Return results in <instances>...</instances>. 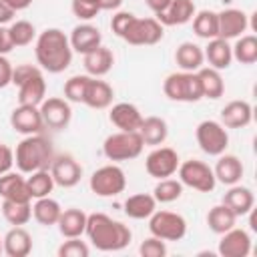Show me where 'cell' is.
Segmentation results:
<instances>
[{
    "label": "cell",
    "mask_w": 257,
    "mask_h": 257,
    "mask_svg": "<svg viewBox=\"0 0 257 257\" xmlns=\"http://www.w3.org/2000/svg\"><path fill=\"white\" fill-rule=\"evenodd\" d=\"M36 62L42 70L52 74L64 72L72 62V46L68 36L60 28H46L36 36L34 42Z\"/></svg>",
    "instance_id": "1"
},
{
    "label": "cell",
    "mask_w": 257,
    "mask_h": 257,
    "mask_svg": "<svg viewBox=\"0 0 257 257\" xmlns=\"http://www.w3.org/2000/svg\"><path fill=\"white\" fill-rule=\"evenodd\" d=\"M88 241L98 249V251H120L124 249L133 233L128 225L104 215V213H90L86 217V229H84Z\"/></svg>",
    "instance_id": "2"
},
{
    "label": "cell",
    "mask_w": 257,
    "mask_h": 257,
    "mask_svg": "<svg viewBox=\"0 0 257 257\" xmlns=\"http://www.w3.org/2000/svg\"><path fill=\"white\" fill-rule=\"evenodd\" d=\"M54 159V149L50 139H46L42 133L24 137L14 151V165L20 173H34L40 169H48Z\"/></svg>",
    "instance_id": "3"
},
{
    "label": "cell",
    "mask_w": 257,
    "mask_h": 257,
    "mask_svg": "<svg viewBox=\"0 0 257 257\" xmlns=\"http://www.w3.org/2000/svg\"><path fill=\"white\" fill-rule=\"evenodd\" d=\"M145 149V143L139 135V131H118L104 139L102 153L108 161L120 163V161H133L137 159Z\"/></svg>",
    "instance_id": "4"
},
{
    "label": "cell",
    "mask_w": 257,
    "mask_h": 257,
    "mask_svg": "<svg viewBox=\"0 0 257 257\" xmlns=\"http://www.w3.org/2000/svg\"><path fill=\"white\" fill-rule=\"evenodd\" d=\"M163 92L175 102H197L203 98L197 72H171L163 82Z\"/></svg>",
    "instance_id": "5"
},
{
    "label": "cell",
    "mask_w": 257,
    "mask_h": 257,
    "mask_svg": "<svg viewBox=\"0 0 257 257\" xmlns=\"http://www.w3.org/2000/svg\"><path fill=\"white\" fill-rule=\"evenodd\" d=\"M177 173H179V181L183 183V187H191L199 193H211L217 185L213 169L199 159L183 161L179 165Z\"/></svg>",
    "instance_id": "6"
},
{
    "label": "cell",
    "mask_w": 257,
    "mask_h": 257,
    "mask_svg": "<svg viewBox=\"0 0 257 257\" xmlns=\"http://www.w3.org/2000/svg\"><path fill=\"white\" fill-rule=\"evenodd\" d=\"M195 139L199 149L209 157H219L229 147V133L219 120H203L195 128Z\"/></svg>",
    "instance_id": "7"
},
{
    "label": "cell",
    "mask_w": 257,
    "mask_h": 257,
    "mask_svg": "<svg viewBox=\"0 0 257 257\" xmlns=\"http://www.w3.org/2000/svg\"><path fill=\"white\" fill-rule=\"evenodd\" d=\"M88 187L96 197H116L126 189L124 171L118 165H104L90 175Z\"/></svg>",
    "instance_id": "8"
},
{
    "label": "cell",
    "mask_w": 257,
    "mask_h": 257,
    "mask_svg": "<svg viewBox=\"0 0 257 257\" xmlns=\"http://www.w3.org/2000/svg\"><path fill=\"white\" fill-rule=\"evenodd\" d=\"M149 231L163 241H181L187 235V221L173 211H155L149 217Z\"/></svg>",
    "instance_id": "9"
},
{
    "label": "cell",
    "mask_w": 257,
    "mask_h": 257,
    "mask_svg": "<svg viewBox=\"0 0 257 257\" xmlns=\"http://www.w3.org/2000/svg\"><path fill=\"white\" fill-rule=\"evenodd\" d=\"M163 34H165V26L157 18L135 16L126 28L122 40L133 44V46H153V44L163 40Z\"/></svg>",
    "instance_id": "10"
},
{
    "label": "cell",
    "mask_w": 257,
    "mask_h": 257,
    "mask_svg": "<svg viewBox=\"0 0 257 257\" xmlns=\"http://www.w3.org/2000/svg\"><path fill=\"white\" fill-rule=\"evenodd\" d=\"M179 165H181V159H179L177 151L171 147H155L145 159V169L155 179L173 177L177 173Z\"/></svg>",
    "instance_id": "11"
},
{
    "label": "cell",
    "mask_w": 257,
    "mask_h": 257,
    "mask_svg": "<svg viewBox=\"0 0 257 257\" xmlns=\"http://www.w3.org/2000/svg\"><path fill=\"white\" fill-rule=\"evenodd\" d=\"M40 114L44 120L46 128H54V131H64L70 124L72 118V108L70 102L66 98L60 96H48L40 102Z\"/></svg>",
    "instance_id": "12"
},
{
    "label": "cell",
    "mask_w": 257,
    "mask_h": 257,
    "mask_svg": "<svg viewBox=\"0 0 257 257\" xmlns=\"http://www.w3.org/2000/svg\"><path fill=\"white\" fill-rule=\"evenodd\" d=\"M48 169L54 179V185H58L62 189H70V187L78 185L82 179V167L72 155H54Z\"/></svg>",
    "instance_id": "13"
},
{
    "label": "cell",
    "mask_w": 257,
    "mask_h": 257,
    "mask_svg": "<svg viewBox=\"0 0 257 257\" xmlns=\"http://www.w3.org/2000/svg\"><path fill=\"white\" fill-rule=\"evenodd\" d=\"M10 126L16 133L24 135V137L42 133L44 131V120H42L40 108L32 106V104H18L10 114Z\"/></svg>",
    "instance_id": "14"
},
{
    "label": "cell",
    "mask_w": 257,
    "mask_h": 257,
    "mask_svg": "<svg viewBox=\"0 0 257 257\" xmlns=\"http://www.w3.org/2000/svg\"><path fill=\"white\" fill-rule=\"evenodd\" d=\"M221 257H247L251 253V237L245 229L231 227L221 233V241L217 247Z\"/></svg>",
    "instance_id": "15"
},
{
    "label": "cell",
    "mask_w": 257,
    "mask_h": 257,
    "mask_svg": "<svg viewBox=\"0 0 257 257\" xmlns=\"http://www.w3.org/2000/svg\"><path fill=\"white\" fill-rule=\"evenodd\" d=\"M217 18H219V38L225 40L239 38L249 28V16L239 8H225L217 12Z\"/></svg>",
    "instance_id": "16"
},
{
    "label": "cell",
    "mask_w": 257,
    "mask_h": 257,
    "mask_svg": "<svg viewBox=\"0 0 257 257\" xmlns=\"http://www.w3.org/2000/svg\"><path fill=\"white\" fill-rule=\"evenodd\" d=\"M70 40V46H72V52H80L82 56L92 52L94 48H98L102 44V34L96 26L84 22V24H76L68 36Z\"/></svg>",
    "instance_id": "17"
},
{
    "label": "cell",
    "mask_w": 257,
    "mask_h": 257,
    "mask_svg": "<svg viewBox=\"0 0 257 257\" xmlns=\"http://www.w3.org/2000/svg\"><path fill=\"white\" fill-rule=\"evenodd\" d=\"M108 120L118 131H139V126L143 122V114H141L139 106H135L133 102H116L110 106Z\"/></svg>",
    "instance_id": "18"
},
{
    "label": "cell",
    "mask_w": 257,
    "mask_h": 257,
    "mask_svg": "<svg viewBox=\"0 0 257 257\" xmlns=\"http://www.w3.org/2000/svg\"><path fill=\"white\" fill-rule=\"evenodd\" d=\"M112 96H114V90L106 80L90 76V80L86 84V92H84L82 104H86V106H90L94 110H102V108H108L112 104Z\"/></svg>",
    "instance_id": "19"
},
{
    "label": "cell",
    "mask_w": 257,
    "mask_h": 257,
    "mask_svg": "<svg viewBox=\"0 0 257 257\" xmlns=\"http://www.w3.org/2000/svg\"><path fill=\"white\" fill-rule=\"evenodd\" d=\"M253 108L247 100H231L221 108V124L225 128H243L251 122Z\"/></svg>",
    "instance_id": "20"
},
{
    "label": "cell",
    "mask_w": 257,
    "mask_h": 257,
    "mask_svg": "<svg viewBox=\"0 0 257 257\" xmlns=\"http://www.w3.org/2000/svg\"><path fill=\"white\" fill-rule=\"evenodd\" d=\"M197 12V6L193 0H173L165 12L155 14V18L163 26H177V24H187L193 20Z\"/></svg>",
    "instance_id": "21"
},
{
    "label": "cell",
    "mask_w": 257,
    "mask_h": 257,
    "mask_svg": "<svg viewBox=\"0 0 257 257\" xmlns=\"http://www.w3.org/2000/svg\"><path fill=\"white\" fill-rule=\"evenodd\" d=\"M0 197L2 201H32L22 173L8 171L0 175Z\"/></svg>",
    "instance_id": "22"
},
{
    "label": "cell",
    "mask_w": 257,
    "mask_h": 257,
    "mask_svg": "<svg viewBox=\"0 0 257 257\" xmlns=\"http://www.w3.org/2000/svg\"><path fill=\"white\" fill-rule=\"evenodd\" d=\"M223 205H227L237 217L241 215H249L251 209L255 207V197H253V191L249 187H243V185H231L229 191L223 195Z\"/></svg>",
    "instance_id": "23"
},
{
    "label": "cell",
    "mask_w": 257,
    "mask_h": 257,
    "mask_svg": "<svg viewBox=\"0 0 257 257\" xmlns=\"http://www.w3.org/2000/svg\"><path fill=\"white\" fill-rule=\"evenodd\" d=\"M203 54H205V60L209 62V66L215 68V70H225L233 62V52H231L229 40L219 38V36L209 40V44L205 46Z\"/></svg>",
    "instance_id": "24"
},
{
    "label": "cell",
    "mask_w": 257,
    "mask_h": 257,
    "mask_svg": "<svg viewBox=\"0 0 257 257\" xmlns=\"http://www.w3.org/2000/svg\"><path fill=\"white\" fill-rule=\"evenodd\" d=\"M2 245L8 257H26L32 251V235L24 227H12L2 237Z\"/></svg>",
    "instance_id": "25"
},
{
    "label": "cell",
    "mask_w": 257,
    "mask_h": 257,
    "mask_svg": "<svg viewBox=\"0 0 257 257\" xmlns=\"http://www.w3.org/2000/svg\"><path fill=\"white\" fill-rule=\"evenodd\" d=\"M86 213L82 209H76V207H68V209H62L60 217H58V231L64 239H70V237H80L86 229Z\"/></svg>",
    "instance_id": "26"
},
{
    "label": "cell",
    "mask_w": 257,
    "mask_h": 257,
    "mask_svg": "<svg viewBox=\"0 0 257 257\" xmlns=\"http://www.w3.org/2000/svg\"><path fill=\"white\" fill-rule=\"evenodd\" d=\"M112 64H114V54H112L110 48H106L102 44L98 48H94L92 52L84 54V70H86L88 76L100 78V76L110 72Z\"/></svg>",
    "instance_id": "27"
},
{
    "label": "cell",
    "mask_w": 257,
    "mask_h": 257,
    "mask_svg": "<svg viewBox=\"0 0 257 257\" xmlns=\"http://www.w3.org/2000/svg\"><path fill=\"white\" fill-rule=\"evenodd\" d=\"M213 173H215V179L219 183L231 187V185H237L241 181V177H243V163L239 161V157L223 153V155H219V161H217Z\"/></svg>",
    "instance_id": "28"
},
{
    "label": "cell",
    "mask_w": 257,
    "mask_h": 257,
    "mask_svg": "<svg viewBox=\"0 0 257 257\" xmlns=\"http://www.w3.org/2000/svg\"><path fill=\"white\" fill-rule=\"evenodd\" d=\"M175 62L185 72H197L205 64L203 48L195 42H181L175 50Z\"/></svg>",
    "instance_id": "29"
},
{
    "label": "cell",
    "mask_w": 257,
    "mask_h": 257,
    "mask_svg": "<svg viewBox=\"0 0 257 257\" xmlns=\"http://www.w3.org/2000/svg\"><path fill=\"white\" fill-rule=\"evenodd\" d=\"M44 98H46V80H44V74L42 72L30 76L28 80H24L18 86V102L20 104L40 106V102Z\"/></svg>",
    "instance_id": "30"
},
{
    "label": "cell",
    "mask_w": 257,
    "mask_h": 257,
    "mask_svg": "<svg viewBox=\"0 0 257 257\" xmlns=\"http://www.w3.org/2000/svg\"><path fill=\"white\" fill-rule=\"evenodd\" d=\"M139 135H141L145 145L161 147L167 141V137H169L167 120L161 118V116H147V118H143V122L139 126Z\"/></svg>",
    "instance_id": "31"
},
{
    "label": "cell",
    "mask_w": 257,
    "mask_h": 257,
    "mask_svg": "<svg viewBox=\"0 0 257 257\" xmlns=\"http://www.w3.org/2000/svg\"><path fill=\"white\" fill-rule=\"evenodd\" d=\"M197 76H199V82H201L203 98L217 100V98L223 96V92H225V82H223L221 70H215V68H211V66H201V68L197 70Z\"/></svg>",
    "instance_id": "32"
},
{
    "label": "cell",
    "mask_w": 257,
    "mask_h": 257,
    "mask_svg": "<svg viewBox=\"0 0 257 257\" xmlns=\"http://www.w3.org/2000/svg\"><path fill=\"white\" fill-rule=\"evenodd\" d=\"M155 211H157V201L149 193H137L126 197L124 201V215L131 219H137V221L149 219Z\"/></svg>",
    "instance_id": "33"
},
{
    "label": "cell",
    "mask_w": 257,
    "mask_h": 257,
    "mask_svg": "<svg viewBox=\"0 0 257 257\" xmlns=\"http://www.w3.org/2000/svg\"><path fill=\"white\" fill-rule=\"evenodd\" d=\"M62 213V207L56 199H52L50 195L48 197H40V199H34V205H32V217L36 219V223L44 225V227H52L58 223V217Z\"/></svg>",
    "instance_id": "34"
},
{
    "label": "cell",
    "mask_w": 257,
    "mask_h": 257,
    "mask_svg": "<svg viewBox=\"0 0 257 257\" xmlns=\"http://www.w3.org/2000/svg\"><path fill=\"white\" fill-rule=\"evenodd\" d=\"M0 209L12 227H22L32 219V201H2Z\"/></svg>",
    "instance_id": "35"
},
{
    "label": "cell",
    "mask_w": 257,
    "mask_h": 257,
    "mask_svg": "<svg viewBox=\"0 0 257 257\" xmlns=\"http://www.w3.org/2000/svg\"><path fill=\"white\" fill-rule=\"evenodd\" d=\"M235 223H237V215H235L227 205H223V203L211 207L209 213H207V225H209V229H211L213 233H217V235L229 231L231 227H235Z\"/></svg>",
    "instance_id": "36"
},
{
    "label": "cell",
    "mask_w": 257,
    "mask_h": 257,
    "mask_svg": "<svg viewBox=\"0 0 257 257\" xmlns=\"http://www.w3.org/2000/svg\"><path fill=\"white\" fill-rule=\"evenodd\" d=\"M193 32L199 38L211 40L219 36V18L213 10H199L193 16Z\"/></svg>",
    "instance_id": "37"
},
{
    "label": "cell",
    "mask_w": 257,
    "mask_h": 257,
    "mask_svg": "<svg viewBox=\"0 0 257 257\" xmlns=\"http://www.w3.org/2000/svg\"><path fill=\"white\" fill-rule=\"evenodd\" d=\"M233 60L239 64H255L257 62V36L243 34L237 38V42L231 46Z\"/></svg>",
    "instance_id": "38"
},
{
    "label": "cell",
    "mask_w": 257,
    "mask_h": 257,
    "mask_svg": "<svg viewBox=\"0 0 257 257\" xmlns=\"http://www.w3.org/2000/svg\"><path fill=\"white\" fill-rule=\"evenodd\" d=\"M26 185H28L32 199L48 197L54 189V179L50 175V169H40V171L30 173V177H26Z\"/></svg>",
    "instance_id": "39"
},
{
    "label": "cell",
    "mask_w": 257,
    "mask_h": 257,
    "mask_svg": "<svg viewBox=\"0 0 257 257\" xmlns=\"http://www.w3.org/2000/svg\"><path fill=\"white\" fill-rule=\"evenodd\" d=\"M6 32H8V38H10V42H12L14 48L28 46V44H32V40H36V28L28 20H16V22H12L6 28Z\"/></svg>",
    "instance_id": "40"
},
{
    "label": "cell",
    "mask_w": 257,
    "mask_h": 257,
    "mask_svg": "<svg viewBox=\"0 0 257 257\" xmlns=\"http://www.w3.org/2000/svg\"><path fill=\"white\" fill-rule=\"evenodd\" d=\"M183 195V183L179 179H159V183L153 189V197L157 203H173L177 199H181Z\"/></svg>",
    "instance_id": "41"
},
{
    "label": "cell",
    "mask_w": 257,
    "mask_h": 257,
    "mask_svg": "<svg viewBox=\"0 0 257 257\" xmlns=\"http://www.w3.org/2000/svg\"><path fill=\"white\" fill-rule=\"evenodd\" d=\"M88 80H90L88 74H74V76H70L64 82V98L68 102H82Z\"/></svg>",
    "instance_id": "42"
},
{
    "label": "cell",
    "mask_w": 257,
    "mask_h": 257,
    "mask_svg": "<svg viewBox=\"0 0 257 257\" xmlns=\"http://www.w3.org/2000/svg\"><path fill=\"white\" fill-rule=\"evenodd\" d=\"M56 253L58 257H88L90 249L84 241H80V237H70L58 247Z\"/></svg>",
    "instance_id": "43"
},
{
    "label": "cell",
    "mask_w": 257,
    "mask_h": 257,
    "mask_svg": "<svg viewBox=\"0 0 257 257\" xmlns=\"http://www.w3.org/2000/svg\"><path fill=\"white\" fill-rule=\"evenodd\" d=\"M139 253L143 257H165L167 255V245L163 239L151 235L149 239H145L141 245H139Z\"/></svg>",
    "instance_id": "44"
},
{
    "label": "cell",
    "mask_w": 257,
    "mask_h": 257,
    "mask_svg": "<svg viewBox=\"0 0 257 257\" xmlns=\"http://www.w3.org/2000/svg\"><path fill=\"white\" fill-rule=\"evenodd\" d=\"M70 10H72V14L78 18V20H92V18H96L98 14H100V8H96L94 4H88V2H84V0H72L70 2Z\"/></svg>",
    "instance_id": "45"
},
{
    "label": "cell",
    "mask_w": 257,
    "mask_h": 257,
    "mask_svg": "<svg viewBox=\"0 0 257 257\" xmlns=\"http://www.w3.org/2000/svg\"><path fill=\"white\" fill-rule=\"evenodd\" d=\"M133 18H135L133 12H124V10L114 12L112 18H110V28H112V32H114L118 38H122L124 32H126V28H128V24L133 22Z\"/></svg>",
    "instance_id": "46"
},
{
    "label": "cell",
    "mask_w": 257,
    "mask_h": 257,
    "mask_svg": "<svg viewBox=\"0 0 257 257\" xmlns=\"http://www.w3.org/2000/svg\"><path fill=\"white\" fill-rule=\"evenodd\" d=\"M38 72H42L40 66H34V64H18V66L12 68V84L20 86L24 80H28L30 76H34Z\"/></svg>",
    "instance_id": "47"
},
{
    "label": "cell",
    "mask_w": 257,
    "mask_h": 257,
    "mask_svg": "<svg viewBox=\"0 0 257 257\" xmlns=\"http://www.w3.org/2000/svg\"><path fill=\"white\" fill-rule=\"evenodd\" d=\"M12 64L6 58V54H0V88H6L8 84H12Z\"/></svg>",
    "instance_id": "48"
},
{
    "label": "cell",
    "mask_w": 257,
    "mask_h": 257,
    "mask_svg": "<svg viewBox=\"0 0 257 257\" xmlns=\"http://www.w3.org/2000/svg\"><path fill=\"white\" fill-rule=\"evenodd\" d=\"M12 165H14V151L8 145L0 143V175L8 173L12 169Z\"/></svg>",
    "instance_id": "49"
},
{
    "label": "cell",
    "mask_w": 257,
    "mask_h": 257,
    "mask_svg": "<svg viewBox=\"0 0 257 257\" xmlns=\"http://www.w3.org/2000/svg\"><path fill=\"white\" fill-rule=\"evenodd\" d=\"M16 16V10H12L8 4H4L2 0H0V26H4V24H8V22H12V18Z\"/></svg>",
    "instance_id": "50"
},
{
    "label": "cell",
    "mask_w": 257,
    "mask_h": 257,
    "mask_svg": "<svg viewBox=\"0 0 257 257\" xmlns=\"http://www.w3.org/2000/svg\"><path fill=\"white\" fill-rule=\"evenodd\" d=\"M12 48H14V46H12L10 38H8L6 28H4V26H0V54H8Z\"/></svg>",
    "instance_id": "51"
},
{
    "label": "cell",
    "mask_w": 257,
    "mask_h": 257,
    "mask_svg": "<svg viewBox=\"0 0 257 257\" xmlns=\"http://www.w3.org/2000/svg\"><path fill=\"white\" fill-rule=\"evenodd\" d=\"M145 2H147V6H149L155 14H159V12H165L173 0H145Z\"/></svg>",
    "instance_id": "52"
},
{
    "label": "cell",
    "mask_w": 257,
    "mask_h": 257,
    "mask_svg": "<svg viewBox=\"0 0 257 257\" xmlns=\"http://www.w3.org/2000/svg\"><path fill=\"white\" fill-rule=\"evenodd\" d=\"M2 2L8 4V6H10L12 10H16V12H18V10H26V8L32 4V0H2Z\"/></svg>",
    "instance_id": "53"
},
{
    "label": "cell",
    "mask_w": 257,
    "mask_h": 257,
    "mask_svg": "<svg viewBox=\"0 0 257 257\" xmlns=\"http://www.w3.org/2000/svg\"><path fill=\"white\" fill-rule=\"evenodd\" d=\"M122 0H100V10H118Z\"/></svg>",
    "instance_id": "54"
},
{
    "label": "cell",
    "mask_w": 257,
    "mask_h": 257,
    "mask_svg": "<svg viewBox=\"0 0 257 257\" xmlns=\"http://www.w3.org/2000/svg\"><path fill=\"white\" fill-rule=\"evenodd\" d=\"M84 2H88V4H94L96 8H100V0H84ZM102 12V10H100Z\"/></svg>",
    "instance_id": "55"
},
{
    "label": "cell",
    "mask_w": 257,
    "mask_h": 257,
    "mask_svg": "<svg viewBox=\"0 0 257 257\" xmlns=\"http://www.w3.org/2000/svg\"><path fill=\"white\" fill-rule=\"evenodd\" d=\"M0 253H4V245H2V239H0Z\"/></svg>",
    "instance_id": "56"
}]
</instances>
